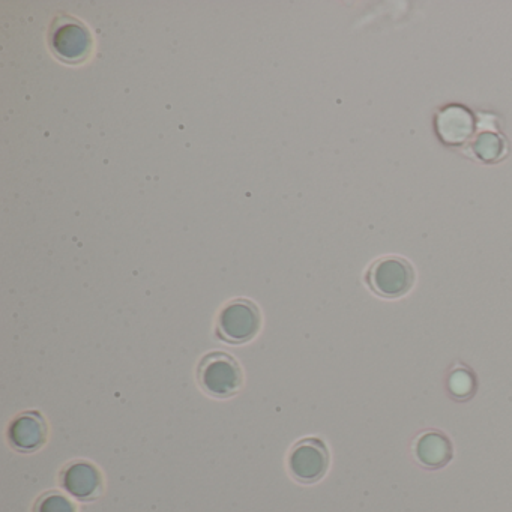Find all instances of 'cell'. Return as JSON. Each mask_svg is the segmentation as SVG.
Instances as JSON below:
<instances>
[{"mask_svg":"<svg viewBox=\"0 0 512 512\" xmlns=\"http://www.w3.org/2000/svg\"><path fill=\"white\" fill-rule=\"evenodd\" d=\"M197 382L206 394L226 400L241 391L244 386V370L229 353L211 352L200 359Z\"/></svg>","mask_w":512,"mask_h":512,"instance_id":"cell-1","label":"cell"},{"mask_svg":"<svg viewBox=\"0 0 512 512\" xmlns=\"http://www.w3.org/2000/svg\"><path fill=\"white\" fill-rule=\"evenodd\" d=\"M416 272L409 260L385 256L371 263L365 283L374 295L383 299H400L415 286Z\"/></svg>","mask_w":512,"mask_h":512,"instance_id":"cell-2","label":"cell"},{"mask_svg":"<svg viewBox=\"0 0 512 512\" xmlns=\"http://www.w3.org/2000/svg\"><path fill=\"white\" fill-rule=\"evenodd\" d=\"M262 326L259 307L250 299H235L221 310L217 337L224 343L245 344L254 340Z\"/></svg>","mask_w":512,"mask_h":512,"instance_id":"cell-3","label":"cell"},{"mask_svg":"<svg viewBox=\"0 0 512 512\" xmlns=\"http://www.w3.org/2000/svg\"><path fill=\"white\" fill-rule=\"evenodd\" d=\"M331 464L328 446L320 437H305L293 445L289 454V470L302 484H314L328 472Z\"/></svg>","mask_w":512,"mask_h":512,"instance_id":"cell-4","label":"cell"},{"mask_svg":"<svg viewBox=\"0 0 512 512\" xmlns=\"http://www.w3.org/2000/svg\"><path fill=\"white\" fill-rule=\"evenodd\" d=\"M53 53L68 64H79L88 58L92 50V37L89 29L79 20L62 17L56 20L50 34Z\"/></svg>","mask_w":512,"mask_h":512,"instance_id":"cell-5","label":"cell"},{"mask_svg":"<svg viewBox=\"0 0 512 512\" xmlns=\"http://www.w3.org/2000/svg\"><path fill=\"white\" fill-rule=\"evenodd\" d=\"M49 425L38 410L20 413L8 428V440L16 451L31 454L46 445Z\"/></svg>","mask_w":512,"mask_h":512,"instance_id":"cell-6","label":"cell"},{"mask_svg":"<svg viewBox=\"0 0 512 512\" xmlns=\"http://www.w3.org/2000/svg\"><path fill=\"white\" fill-rule=\"evenodd\" d=\"M62 487L76 499H97L103 490V476L94 464L88 461H74L65 467L61 475Z\"/></svg>","mask_w":512,"mask_h":512,"instance_id":"cell-7","label":"cell"},{"mask_svg":"<svg viewBox=\"0 0 512 512\" xmlns=\"http://www.w3.org/2000/svg\"><path fill=\"white\" fill-rule=\"evenodd\" d=\"M413 455L424 469L436 470L445 467L454 455L451 439L443 431H422L413 440Z\"/></svg>","mask_w":512,"mask_h":512,"instance_id":"cell-8","label":"cell"},{"mask_svg":"<svg viewBox=\"0 0 512 512\" xmlns=\"http://www.w3.org/2000/svg\"><path fill=\"white\" fill-rule=\"evenodd\" d=\"M437 131L446 143L458 145V143L467 140V137L472 134V115L461 107H448L437 118Z\"/></svg>","mask_w":512,"mask_h":512,"instance_id":"cell-9","label":"cell"},{"mask_svg":"<svg viewBox=\"0 0 512 512\" xmlns=\"http://www.w3.org/2000/svg\"><path fill=\"white\" fill-rule=\"evenodd\" d=\"M448 388L452 397L458 401H467L476 392V379L467 367H455L448 379Z\"/></svg>","mask_w":512,"mask_h":512,"instance_id":"cell-10","label":"cell"},{"mask_svg":"<svg viewBox=\"0 0 512 512\" xmlns=\"http://www.w3.org/2000/svg\"><path fill=\"white\" fill-rule=\"evenodd\" d=\"M34 512H76V506L65 494L49 491L40 497Z\"/></svg>","mask_w":512,"mask_h":512,"instance_id":"cell-11","label":"cell"},{"mask_svg":"<svg viewBox=\"0 0 512 512\" xmlns=\"http://www.w3.org/2000/svg\"><path fill=\"white\" fill-rule=\"evenodd\" d=\"M473 148H475L476 155L481 160L494 161L500 157V152L503 151V143L494 134L485 133L478 137Z\"/></svg>","mask_w":512,"mask_h":512,"instance_id":"cell-12","label":"cell"}]
</instances>
